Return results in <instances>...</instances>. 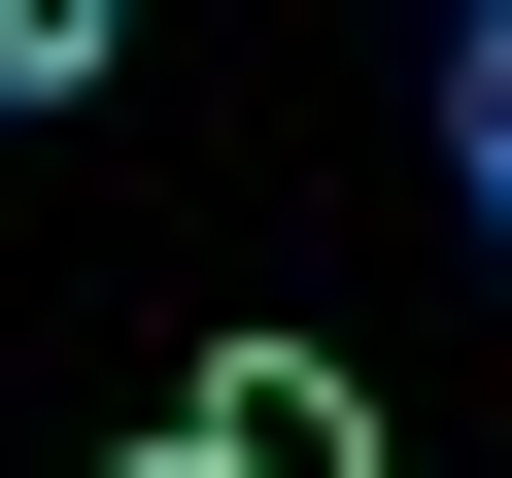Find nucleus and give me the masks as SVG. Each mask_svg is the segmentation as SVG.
Listing matches in <instances>:
<instances>
[{
  "label": "nucleus",
  "instance_id": "1",
  "mask_svg": "<svg viewBox=\"0 0 512 478\" xmlns=\"http://www.w3.org/2000/svg\"><path fill=\"white\" fill-rule=\"evenodd\" d=\"M171 444H205V478H410L342 342H205V376H171Z\"/></svg>",
  "mask_w": 512,
  "mask_h": 478
},
{
  "label": "nucleus",
  "instance_id": "2",
  "mask_svg": "<svg viewBox=\"0 0 512 478\" xmlns=\"http://www.w3.org/2000/svg\"><path fill=\"white\" fill-rule=\"evenodd\" d=\"M444 205L512 239V0H444Z\"/></svg>",
  "mask_w": 512,
  "mask_h": 478
},
{
  "label": "nucleus",
  "instance_id": "3",
  "mask_svg": "<svg viewBox=\"0 0 512 478\" xmlns=\"http://www.w3.org/2000/svg\"><path fill=\"white\" fill-rule=\"evenodd\" d=\"M137 35H103V0H0V137H35V103H103Z\"/></svg>",
  "mask_w": 512,
  "mask_h": 478
},
{
  "label": "nucleus",
  "instance_id": "4",
  "mask_svg": "<svg viewBox=\"0 0 512 478\" xmlns=\"http://www.w3.org/2000/svg\"><path fill=\"white\" fill-rule=\"evenodd\" d=\"M103 478H205V444H171V410H137V444H103Z\"/></svg>",
  "mask_w": 512,
  "mask_h": 478
}]
</instances>
